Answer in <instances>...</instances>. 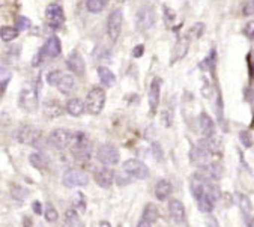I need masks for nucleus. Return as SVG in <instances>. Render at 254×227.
<instances>
[{
  "label": "nucleus",
  "instance_id": "1",
  "mask_svg": "<svg viewBox=\"0 0 254 227\" xmlns=\"http://www.w3.org/2000/svg\"><path fill=\"white\" fill-rule=\"evenodd\" d=\"M220 187L214 182V181H209L206 184V188L203 191V194L195 200L197 202V206H198V211L205 212V214H209L214 211L215 208V203L217 200L220 199Z\"/></svg>",
  "mask_w": 254,
  "mask_h": 227
},
{
  "label": "nucleus",
  "instance_id": "2",
  "mask_svg": "<svg viewBox=\"0 0 254 227\" xmlns=\"http://www.w3.org/2000/svg\"><path fill=\"white\" fill-rule=\"evenodd\" d=\"M71 153L78 161H87L92 156V143L84 133H74L71 143Z\"/></svg>",
  "mask_w": 254,
  "mask_h": 227
},
{
  "label": "nucleus",
  "instance_id": "3",
  "mask_svg": "<svg viewBox=\"0 0 254 227\" xmlns=\"http://www.w3.org/2000/svg\"><path fill=\"white\" fill-rule=\"evenodd\" d=\"M18 105L26 111H35L39 105V87L36 83L26 84L18 95Z\"/></svg>",
  "mask_w": 254,
  "mask_h": 227
},
{
  "label": "nucleus",
  "instance_id": "4",
  "mask_svg": "<svg viewBox=\"0 0 254 227\" xmlns=\"http://www.w3.org/2000/svg\"><path fill=\"white\" fill-rule=\"evenodd\" d=\"M211 156H212V152L209 149V145H208V140L206 139H201L190 151V159L197 167H201V165L211 162Z\"/></svg>",
  "mask_w": 254,
  "mask_h": 227
},
{
  "label": "nucleus",
  "instance_id": "5",
  "mask_svg": "<svg viewBox=\"0 0 254 227\" xmlns=\"http://www.w3.org/2000/svg\"><path fill=\"white\" fill-rule=\"evenodd\" d=\"M106 104V92L103 87H92L86 96V107L90 115H99Z\"/></svg>",
  "mask_w": 254,
  "mask_h": 227
},
{
  "label": "nucleus",
  "instance_id": "6",
  "mask_svg": "<svg viewBox=\"0 0 254 227\" xmlns=\"http://www.w3.org/2000/svg\"><path fill=\"white\" fill-rule=\"evenodd\" d=\"M62 184L66 188H78V187H86L89 184V176L86 172L78 168H68L62 175Z\"/></svg>",
  "mask_w": 254,
  "mask_h": 227
},
{
  "label": "nucleus",
  "instance_id": "7",
  "mask_svg": "<svg viewBox=\"0 0 254 227\" xmlns=\"http://www.w3.org/2000/svg\"><path fill=\"white\" fill-rule=\"evenodd\" d=\"M72 134L69 130H65V128H58V130H53L48 136V143L52 145L55 149L58 151H66L71 148V143H72Z\"/></svg>",
  "mask_w": 254,
  "mask_h": 227
},
{
  "label": "nucleus",
  "instance_id": "8",
  "mask_svg": "<svg viewBox=\"0 0 254 227\" xmlns=\"http://www.w3.org/2000/svg\"><path fill=\"white\" fill-rule=\"evenodd\" d=\"M155 24V9L149 6V5H144L141 6L138 11H137V15H135V26L140 32H147L154 27Z\"/></svg>",
  "mask_w": 254,
  "mask_h": 227
},
{
  "label": "nucleus",
  "instance_id": "9",
  "mask_svg": "<svg viewBox=\"0 0 254 227\" xmlns=\"http://www.w3.org/2000/svg\"><path fill=\"white\" fill-rule=\"evenodd\" d=\"M45 20H47V24L50 29L53 30H59L64 23H65V12H64V8L58 3H52L48 5L47 9H45Z\"/></svg>",
  "mask_w": 254,
  "mask_h": 227
},
{
  "label": "nucleus",
  "instance_id": "10",
  "mask_svg": "<svg viewBox=\"0 0 254 227\" xmlns=\"http://www.w3.org/2000/svg\"><path fill=\"white\" fill-rule=\"evenodd\" d=\"M122 167H124V172H127L129 176H132L135 179H147L150 175L149 167L143 161L135 159V158L127 159Z\"/></svg>",
  "mask_w": 254,
  "mask_h": 227
},
{
  "label": "nucleus",
  "instance_id": "11",
  "mask_svg": "<svg viewBox=\"0 0 254 227\" xmlns=\"http://www.w3.org/2000/svg\"><path fill=\"white\" fill-rule=\"evenodd\" d=\"M119 151L113 145H103L96 151V159L103 165H115L119 162Z\"/></svg>",
  "mask_w": 254,
  "mask_h": 227
},
{
  "label": "nucleus",
  "instance_id": "12",
  "mask_svg": "<svg viewBox=\"0 0 254 227\" xmlns=\"http://www.w3.org/2000/svg\"><path fill=\"white\" fill-rule=\"evenodd\" d=\"M122 23H124V12L122 9H115L109 20H107V35L109 38L116 42L119 35H121V30H122Z\"/></svg>",
  "mask_w": 254,
  "mask_h": 227
},
{
  "label": "nucleus",
  "instance_id": "13",
  "mask_svg": "<svg viewBox=\"0 0 254 227\" xmlns=\"http://www.w3.org/2000/svg\"><path fill=\"white\" fill-rule=\"evenodd\" d=\"M15 137L20 143L23 145H29V146H36L41 140V131L30 127V125H24L21 127L17 133Z\"/></svg>",
  "mask_w": 254,
  "mask_h": 227
},
{
  "label": "nucleus",
  "instance_id": "14",
  "mask_svg": "<svg viewBox=\"0 0 254 227\" xmlns=\"http://www.w3.org/2000/svg\"><path fill=\"white\" fill-rule=\"evenodd\" d=\"M93 178L101 188H110L115 182V170H112L109 165L98 167L93 172Z\"/></svg>",
  "mask_w": 254,
  "mask_h": 227
},
{
  "label": "nucleus",
  "instance_id": "15",
  "mask_svg": "<svg viewBox=\"0 0 254 227\" xmlns=\"http://www.w3.org/2000/svg\"><path fill=\"white\" fill-rule=\"evenodd\" d=\"M161 86H163V80L160 77H155L149 86V108L152 113H155L160 105Z\"/></svg>",
  "mask_w": 254,
  "mask_h": 227
},
{
  "label": "nucleus",
  "instance_id": "16",
  "mask_svg": "<svg viewBox=\"0 0 254 227\" xmlns=\"http://www.w3.org/2000/svg\"><path fill=\"white\" fill-rule=\"evenodd\" d=\"M198 173H201L205 178L211 179V181H218L223 178V173H224V168L220 162L217 161H211L205 165L198 167Z\"/></svg>",
  "mask_w": 254,
  "mask_h": 227
},
{
  "label": "nucleus",
  "instance_id": "17",
  "mask_svg": "<svg viewBox=\"0 0 254 227\" xmlns=\"http://www.w3.org/2000/svg\"><path fill=\"white\" fill-rule=\"evenodd\" d=\"M66 67L68 70L75 74V76H83L86 73V65H84V61L81 58V54L77 51V50H72L69 53V56L66 58Z\"/></svg>",
  "mask_w": 254,
  "mask_h": 227
},
{
  "label": "nucleus",
  "instance_id": "18",
  "mask_svg": "<svg viewBox=\"0 0 254 227\" xmlns=\"http://www.w3.org/2000/svg\"><path fill=\"white\" fill-rule=\"evenodd\" d=\"M198 128H200V133L205 139H211V137H215V124L214 121L211 119V116L208 113L201 111L198 115Z\"/></svg>",
  "mask_w": 254,
  "mask_h": 227
},
{
  "label": "nucleus",
  "instance_id": "19",
  "mask_svg": "<svg viewBox=\"0 0 254 227\" xmlns=\"http://www.w3.org/2000/svg\"><path fill=\"white\" fill-rule=\"evenodd\" d=\"M190 42H191V38L188 35H184L178 39L173 48V54H172V64H176L178 61L185 58V54L188 53V48H190Z\"/></svg>",
  "mask_w": 254,
  "mask_h": 227
},
{
  "label": "nucleus",
  "instance_id": "20",
  "mask_svg": "<svg viewBox=\"0 0 254 227\" xmlns=\"http://www.w3.org/2000/svg\"><path fill=\"white\" fill-rule=\"evenodd\" d=\"M169 212L175 223H184L185 221V206L181 200L172 199L169 202Z\"/></svg>",
  "mask_w": 254,
  "mask_h": 227
},
{
  "label": "nucleus",
  "instance_id": "21",
  "mask_svg": "<svg viewBox=\"0 0 254 227\" xmlns=\"http://www.w3.org/2000/svg\"><path fill=\"white\" fill-rule=\"evenodd\" d=\"M42 51H44L45 56H48V58H58V56L61 54V51H62V44H61L59 38L58 36H50L47 39Z\"/></svg>",
  "mask_w": 254,
  "mask_h": 227
},
{
  "label": "nucleus",
  "instance_id": "22",
  "mask_svg": "<svg viewBox=\"0 0 254 227\" xmlns=\"http://www.w3.org/2000/svg\"><path fill=\"white\" fill-rule=\"evenodd\" d=\"M65 110H66L68 115L78 118V116L83 115L84 110H87V107H86V102H83L81 99H78V98H71V99L66 102Z\"/></svg>",
  "mask_w": 254,
  "mask_h": 227
},
{
  "label": "nucleus",
  "instance_id": "23",
  "mask_svg": "<svg viewBox=\"0 0 254 227\" xmlns=\"http://www.w3.org/2000/svg\"><path fill=\"white\" fill-rule=\"evenodd\" d=\"M172 191H173V187H172V184H170L169 181H166V179L158 181L157 185H155V197H157L160 202L169 200Z\"/></svg>",
  "mask_w": 254,
  "mask_h": 227
},
{
  "label": "nucleus",
  "instance_id": "24",
  "mask_svg": "<svg viewBox=\"0 0 254 227\" xmlns=\"http://www.w3.org/2000/svg\"><path fill=\"white\" fill-rule=\"evenodd\" d=\"M98 77H99L101 84L106 86V87H113L116 84V77H115L113 71L109 70L107 67H99L98 68Z\"/></svg>",
  "mask_w": 254,
  "mask_h": 227
},
{
  "label": "nucleus",
  "instance_id": "25",
  "mask_svg": "<svg viewBox=\"0 0 254 227\" xmlns=\"http://www.w3.org/2000/svg\"><path fill=\"white\" fill-rule=\"evenodd\" d=\"M58 89L65 95H69L75 89V78L71 74H62L59 84H58Z\"/></svg>",
  "mask_w": 254,
  "mask_h": 227
},
{
  "label": "nucleus",
  "instance_id": "26",
  "mask_svg": "<svg viewBox=\"0 0 254 227\" xmlns=\"http://www.w3.org/2000/svg\"><path fill=\"white\" fill-rule=\"evenodd\" d=\"M236 200H238V205H239V209H241L242 215H244L245 218H250V214H251V211H253V203H251V200H250L245 194H242V193L236 194Z\"/></svg>",
  "mask_w": 254,
  "mask_h": 227
},
{
  "label": "nucleus",
  "instance_id": "27",
  "mask_svg": "<svg viewBox=\"0 0 254 227\" xmlns=\"http://www.w3.org/2000/svg\"><path fill=\"white\" fill-rule=\"evenodd\" d=\"M107 5H109V0H86V8L92 14H98L101 11H104Z\"/></svg>",
  "mask_w": 254,
  "mask_h": 227
},
{
  "label": "nucleus",
  "instance_id": "28",
  "mask_svg": "<svg viewBox=\"0 0 254 227\" xmlns=\"http://www.w3.org/2000/svg\"><path fill=\"white\" fill-rule=\"evenodd\" d=\"M160 217V212L157 209L155 205H152V203H147L143 209V220L146 221H150V223H155Z\"/></svg>",
  "mask_w": 254,
  "mask_h": 227
},
{
  "label": "nucleus",
  "instance_id": "29",
  "mask_svg": "<svg viewBox=\"0 0 254 227\" xmlns=\"http://www.w3.org/2000/svg\"><path fill=\"white\" fill-rule=\"evenodd\" d=\"M29 162L32 164V167H35L38 170H45V167H47V158L41 152H33L29 156Z\"/></svg>",
  "mask_w": 254,
  "mask_h": 227
},
{
  "label": "nucleus",
  "instance_id": "30",
  "mask_svg": "<svg viewBox=\"0 0 254 227\" xmlns=\"http://www.w3.org/2000/svg\"><path fill=\"white\" fill-rule=\"evenodd\" d=\"M44 108H45V113L48 116H59V115H62V105L59 104V102H56V101H47L45 102V105H44Z\"/></svg>",
  "mask_w": 254,
  "mask_h": 227
},
{
  "label": "nucleus",
  "instance_id": "31",
  "mask_svg": "<svg viewBox=\"0 0 254 227\" xmlns=\"http://www.w3.org/2000/svg\"><path fill=\"white\" fill-rule=\"evenodd\" d=\"M0 35H2V39L5 42H11L15 38H18V29L17 27H9V26H3L2 30H0Z\"/></svg>",
  "mask_w": 254,
  "mask_h": 227
},
{
  "label": "nucleus",
  "instance_id": "32",
  "mask_svg": "<svg viewBox=\"0 0 254 227\" xmlns=\"http://www.w3.org/2000/svg\"><path fill=\"white\" fill-rule=\"evenodd\" d=\"M44 215H45V220H47L48 223H56L58 218H59V212L56 211V208H55L53 205H50V203L47 205Z\"/></svg>",
  "mask_w": 254,
  "mask_h": 227
},
{
  "label": "nucleus",
  "instance_id": "33",
  "mask_svg": "<svg viewBox=\"0 0 254 227\" xmlns=\"http://www.w3.org/2000/svg\"><path fill=\"white\" fill-rule=\"evenodd\" d=\"M65 217H66V224H68L69 227L81 226L80 218H78V214H77L74 209H68V211H66V214H65Z\"/></svg>",
  "mask_w": 254,
  "mask_h": 227
},
{
  "label": "nucleus",
  "instance_id": "34",
  "mask_svg": "<svg viewBox=\"0 0 254 227\" xmlns=\"http://www.w3.org/2000/svg\"><path fill=\"white\" fill-rule=\"evenodd\" d=\"M163 9H164V21H166L167 27H173V24H175V21L178 18V14L169 6H164Z\"/></svg>",
  "mask_w": 254,
  "mask_h": 227
},
{
  "label": "nucleus",
  "instance_id": "35",
  "mask_svg": "<svg viewBox=\"0 0 254 227\" xmlns=\"http://www.w3.org/2000/svg\"><path fill=\"white\" fill-rule=\"evenodd\" d=\"M11 196L17 200H26V197L29 196V191L24 190L23 187H18V185H14L11 188Z\"/></svg>",
  "mask_w": 254,
  "mask_h": 227
},
{
  "label": "nucleus",
  "instance_id": "36",
  "mask_svg": "<svg viewBox=\"0 0 254 227\" xmlns=\"http://www.w3.org/2000/svg\"><path fill=\"white\" fill-rule=\"evenodd\" d=\"M62 74H64V73H61V71H52V73H48V74H47V83H48L50 86H56V87H58Z\"/></svg>",
  "mask_w": 254,
  "mask_h": 227
},
{
  "label": "nucleus",
  "instance_id": "37",
  "mask_svg": "<svg viewBox=\"0 0 254 227\" xmlns=\"http://www.w3.org/2000/svg\"><path fill=\"white\" fill-rule=\"evenodd\" d=\"M161 121H163L164 127H167V128L173 125V110H172V108H169V107H167V108L163 111Z\"/></svg>",
  "mask_w": 254,
  "mask_h": 227
},
{
  "label": "nucleus",
  "instance_id": "38",
  "mask_svg": "<svg viewBox=\"0 0 254 227\" xmlns=\"http://www.w3.org/2000/svg\"><path fill=\"white\" fill-rule=\"evenodd\" d=\"M18 54H20V47L15 45V47H11L6 50V56H5V61H9V62H15L17 58H18Z\"/></svg>",
  "mask_w": 254,
  "mask_h": 227
},
{
  "label": "nucleus",
  "instance_id": "39",
  "mask_svg": "<svg viewBox=\"0 0 254 227\" xmlns=\"http://www.w3.org/2000/svg\"><path fill=\"white\" fill-rule=\"evenodd\" d=\"M11 77H12V74L6 70V67H3L2 68V74H0V78H2V93L6 92V87H8V83H9Z\"/></svg>",
  "mask_w": 254,
  "mask_h": 227
},
{
  "label": "nucleus",
  "instance_id": "40",
  "mask_svg": "<svg viewBox=\"0 0 254 227\" xmlns=\"http://www.w3.org/2000/svg\"><path fill=\"white\" fill-rule=\"evenodd\" d=\"M239 140H241L242 146H245V148L253 146V136L250 134V131H239Z\"/></svg>",
  "mask_w": 254,
  "mask_h": 227
},
{
  "label": "nucleus",
  "instance_id": "41",
  "mask_svg": "<svg viewBox=\"0 0 254 227\" xmlns=\"http://www.w3.org/2000/svg\"><path fill=\"white\" fill-rule=\"evenodd\" d=\"M15 26H17L18 30H23V32H24V30H29V29H30L32 23H30V20H29L27 17H18Z\"/></svg>",
  "mask_w": 254,
  "mask_h": 227
},
{
  "label": "nucleus",
  "instance_id": "42",
  "mask_svg": "<svg viewBox=\"0 0 254 227\" xmlns=\"http://www.w3.org/2000/svg\"><path fill=\"white\" fill-rule=\"evenodd\" d=\"M242 14L250 17V15H254V0H247L244 8H242Z\"/></svg>",
  "mask_w": 254,
  "mask_h": 227
},
{
  "label": "nucleus",
  "instance_id": "43",
  "mask_svg": "<svg viewBox=\"0 0 254 227\" xmlns=\"http://www.w3.org/2000/svg\"><path fill=\"white\" fill-rule=\"evenodd\" d=\"M242 33H244L248 39H254V20L245 24V27H244Z\"/></svg>",
  "mask_w": 254,
  "mask_h": 227
},
{
  "label": "nucleus",
  "instance_id": "44",
  "mask_svg": "<svg viewBox=\"0 0 254 227\" xmlns=\"http://www.w3.org/2000/svg\"><path fill=\"white\" fill-rule=\"evenodd\" d=\"M152 153H154V156H155L158 161H163L164 153H163V149H161L160 143H152Z\"/></svg>",
  "mask_w": 254,
  "mask_h": 227
},
{
  "label": "nucleus",
  "instance_id": "45",
  "mask_svg": "<svg viewBox=\"0 0 254 227\" xmlns=\"http://www.w3.org/2000/svg\"><path fill=\"white\" fill-rule=\"evenodd\" d=\"M203 30H205V24H201V23H197L195 26H192V29L190 30V33L192 35V38H198Z\"/></svg>",
  "mask_w": 254,
  "mask_h": 227
},
{
  "label": "nucleus",
  "instance_id": "46",
  "mask_svg": "<svg viewBox=\"0 0 254 227\" xmlns=\"http://www.w3.org/2000/svg\"><path fill=\"white\" fill-rule=\"evenodd\" d=\"M131 178H132V176H129L127 172H124L122 175L118 176V185H128L129 181H131Z\"/></svg>",
  "mask_w": 254,
  "mask_h": 227
},
{
  "label": "nucleus",
  "instance_id": "47",
  "mask_svg": "<svg viewBox=\"0 0 254 227\" xmlns=\"http://www.w3.org/2000/svg\"><path fill=\"white\" fill-rule=\"evenodd\" d=\"M143 53H144V45H135L134 47V50H132V56H134V58H141V56H143Z\"/></svg>",
  "mask_w": 254,
  "mask_h": 227
},
{
  "label": "nucleus",
  "instance_id": "48",
  "mask_svg": "<svg viewBox=\"0 0 254 227\" xmlns=\"http://www.w3.org/2000/svg\"><path fill=\"white\" fill-rule=\"evenodd\" d=\"M42 56H45L44 54V51L41 50V51H38V54L33 58V62H32V65L33 67H38V65H41V61H42Z\"/></svg>",
  "mask_w": 254,
  "mask_h": 227
},
{
  "label": "nucleus",
  "instance_id": "49",
  "mask_svg": "<svg viewBox=\"0 0 254 227\" xmlns=\"http://www.w3.org/2000/svg\"><path fill=\"white\" fill-rule=\"evenodd\" d=\"M248 67H250V74L254 78V54H248Z\"/></svg>",
  "mask_w": 254,
  "mask_h": 227
},
{
  "label": "nucleus",
  "instance_id": "50",
  "mask_svg": "<svg viewBox=\"0 0 254 227\" xmlns=\"http://www.w3.org/2000/svg\"><path fill=\"white\" fill-rule=\"evenodd\" d=\"M206 227H220V224H218L215 217H208L206 218Z\"/></svg>",
  "mask_w": 254,
  "mask_h": 227
},
{
  "label": "nucleus",
  "instance_id": "51",
  "mask_svg": "<svg viewBox=\"0 0 254 227\" xmlns=\"http://www.w3.org/2000/svg\"><path fill=\"white\" fill-rule=\"evenodd\" d=\"M32 209H33V212L36 214V215H41L42 214V206H41V202H33L32 203Z\"/></svg>",
  "mask_w": 254,
  "mask_h": 227
},
{
  "label": "nucleus",
  "instance_id": "52",
  "mask_svg": "<svg viewBox=\"0 0 254 227\" xmlns=\"http://www.w3.org/2000/svg\"><path fill=\"white\" fill-rule=\"evenodd\" d=\"M23 227H33V221L30 217H24L23 220Z\"/></svg>",
  "mask_w": 254,
  "mask_h": 227
},
{
  "label": "nucleus",
  "instance_id": "53",
  "mask_svg": "<svg viewBox=\"0 0 254 227\" xmlns=\"http://www.w3.org/2000/svg\"><path fill=\"white\" fill-rule=\"evenodd\" d=\"M137 227H152V223H150V221H146V220H141V221L137 224Z\"/></svg>",
  "mask_w": 254,
  "mask_h": 227
},
{
  "label": "nucleus",
  "instance_id": "54",
  "mask_svg": "<svg viewBox=\"0 0 254 227\" xmlns=\"http://www.w3.org/2000/svg\"><path fill=\"white\" fill-rule=\"evenodd\" d=\"M98 227H112V224L109 221H99L98 223Z\"/></svg>",
  "mask_w": 254,
  "mask_h": 227
},
{
  "label": "nucleus",
  "instance_id": "55",
  "mask_svg": "<svg viewBox=\"0 0 254 227\" xmlns=\"http://www.w3.org/2000/svg\"><path fill=\"white\" fill-rule=\"evenodd\" d=\"M248 227H254V217H253V218H250V221H248Z\"/></svg>",
  "mask_w": 254,
  "mask_h": 227
}]
</instances>
